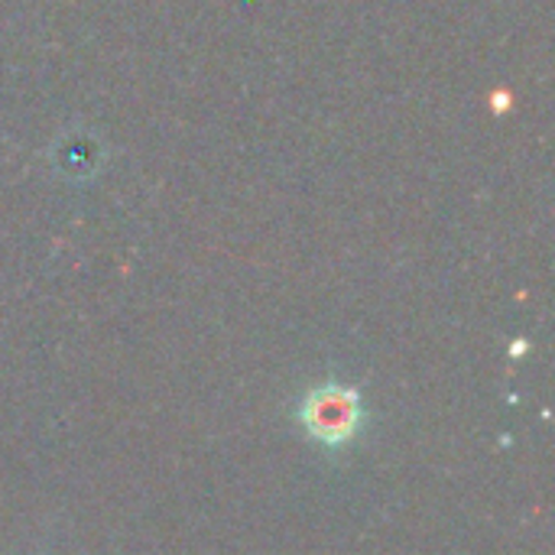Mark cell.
I'll list each match as a JSON object with an SVG mask.
<instances>
[{
	"mask_svg": "<svg viewBox=\"0 0 555 555\" xmlns=\"http://www.w3.org/2000/svg\"><path fill=\"white\" fill-rule=\"evenodd\" d=\"M299 423L319 446L338 449V446L351 442L364 423L361 393L354 387H345L335 380L322 384V387L309 390L306 400L299 403Z\"/></svg>",
	"mask_w": 555,
	"mask_h": 555,
	"instance_id": "1",
	"label": "cell"
}]
</instances>
